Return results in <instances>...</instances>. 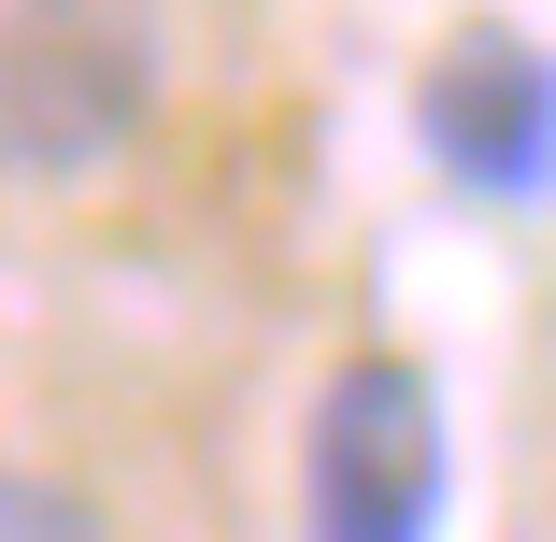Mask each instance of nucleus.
<instances>
[{
  "label": "nucleus",
  "mask_w": 556,
  "mask_h": 542,
  "mask_svg": "<svg viewBox=\"0 0 556 542\" xmlns=\"http://www.w3.org/2000/svg\"><path fill=\"white\" fill-rule=\"evenodd\" d=\"M0 542H115L72 486H43V471H0Z\"/></svg>",
  "instance_id": "3"
},
{
  "label": "nucleus",
  "mask_w": 556,
  "mask_h": 542,
  "mask_svg": "<svg viewBox=\"0 0 556 542\" xmlns=\"http://www.w3.org/2000/svg\"><path fill=\"white\" fill-rule=\"evenodd\" d=\"M172 86V0H0V186L115 172Z\"/></svg>",
  "instance_id": "1"
},
{
  "label": "nucleus",
  "mask_w": 556,
  "mask_h": 542,
  "mask_svg": "<svg viewBox=\"0 0 556 542\" xmlns=\"http://www.w3.org/2000/svg\"><path fill=\"white\" fill-rule=\"evenodd\" d=\"M414 143L442 186H471V200H556V58L528 29H457L428 58L414 86Z\"/></svg>",
  "instance_id": "2"
}]
</instances>
